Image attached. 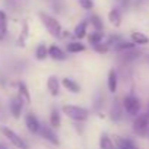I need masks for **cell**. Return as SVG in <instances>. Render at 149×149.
Segmentation results:
<instances>
[{"label":"cell","instance_id":"4fadbf2b","mask_svg":"<svg viewBox=\"0 0 149 149\" xmlns=\"http://www.w3.org/2000/svg\"><path fill=\"white\" fill-rule=\"evenodd\" d=\"M48 57L56 60V61H64L67 58V54L66 51H63L61 47H58L57 44H51L48 47Z\"/></svg>","mask_w":149,"mask_h":149},{"label":"cell","instance_id":"e0dca14e","mask_svg":"<svg viewBox=\"0 0 149 149\" xmlns=\"http://www.w3.org/2000/svg\"><path fill=\"white\" fill-rule=\"evenodd\" d=\"M130 41L134 45H148L149 44V37L143 32L139 31H132L130 32Z\"/></svg>","mask_w":149,"mask_h":149},{"label":"cell","instance_id":"6da1fadb","mask_svg":"<svg viewBox=\"0 0 149 149\" xmlns=\"http://www.w3.org/2000/svg\"><path fill=\"white\" fill-rule=\"evenodd\" d=\"M121 105H123L124 114L129 117H136L137 114H140L142 102H140V98L134 92H129L127 95H124L121 100Z\"/></svg>","mask_w":149,"mask_h":149},{"label":"cell","instance_id":"ac0fdd59","mask_svg":"<svg viewBox=\"0 0 149 149\" xmlns=\"http://www.w3.org/2000/svg\"><path fill=\"white\" fill-rule=\"evenodd\" d=\"M136 47H137V45H134L132 41L120 40L117 44H114V45H113V50H114L116 53L121 54V53H126V51H130V50H136Z\"/></svg>","mask_w":149,"mask_h":149},{"label":"cell","instance_id":"484cf974","mask_svg":"<svg viewBox=\"0 0 149 149\" xmlns=\"http://www.w3.org/2000/svg\"><path fill=\"white\" fill-rule=\"evenodd\" d=\"M48 57V47L45 44H38L37 48H35V58L38 61H44L45 58Z\"/></svg>","mask_w":149,"mask_h":149},{"label":"cell","instance_id":"52a82bcc","mask_svg":"<svg viewBox=\"0 0 149 149\" xmlns=\"http://www.w3.org/2000/svg\"><path fill=\"white\" fill-rule=\"evenodd\" d=\"M38 134H41V137H42L45 142H48L50 145H53V146H60V139H58V136L56 134L54 129H51L48 124H41Z\"/></svg>","mask_w":149,"mask_h":149},{"label":"cell","instance_id":"3957f363","mask_svg":"<svg viewBox=\"0 0 149 149\" xmlns=\"http://www.w3.org/2000/svg\"><path fill=\"white\" fill-rule=\"evenodd\" d=\"M42 25L45 26V29L48 31V34L51 37H56V38H61V32H63V28H61V24L57 21V18L51 16L50 13H45V12H40L38 13Z\"/></svg>","mask_w":149,"mask_h":149},{"label":"cell","instance_id":"1f68e13d","mask_svg":"<svg viewBox=\"0 0 149 149\" xmlns=\"http://www.w3.org/2000/svg\"><path fill=\"white\" fill-rule=\"evenodd\" d=\"M148 136H149V132H148Z\"/></svg>","mask_w":149,"mask_h":149},{"label":"cell","instance_id":"7a4b0ae2","mask_svg":"<svg viewBox=\"0 0 149 149\" xmlns=\"http://www.w3.org/2000/svg\"><path fill=\"white\" fill-rule=\"evenodd\" d=\"M63 114H66L70 120L76 121V123H84L89 117V110L81 105H73V104H64L61 107Z\"/></svg>","mask_w":149,"mask_h":149},{"label":"cell","instance_id":"d4e9b609","mask_svg":"<svg viewBox=\"0 0 149 149\" xmlns=\"http://www.w3.org/2000/svg\"><path fill=\"white\" fill-rule=\"evenodd\" d=\"M88 22H89V25L92 26V31H104V22H102V19H101L100 15L92 13V15L88 18Z\"/></svg>","mask_w":149,"mask_h":149},{"label":"cell","instance_id":"30bf717a","mask_svg":"<svg viewBox=\"0 0 149 149\" xmlns=\"http://www.w3.org/2000/svg\"><path fill=\"white\" fill-rule=\"evenodd\" d=\"M107 88L110 94H116L118 89V73L116 69H110L107 74Z\"/></svg>","mask_w":149,"mask_h":149},{"label":"cell","instance_id":"7c38bea8","mask_svg":"<svg viewBox=\"0 0 149 149\" xmlns=\"http://www.w3.org/2000/svg\"><path fill=\"white\" fill-rule=\"evenodd\" d=\"M88 26H89L88 19H82L76 26H74L73 37L76 38V40H79V41H82L84 38H86V35H88Z\"/></svg>","mask_w":149,"mask_h":149},{"label":"cell","instance_id":"8fae6325","mask_svg":"<svg viewBox=\"0 0 149 149\" xmlns=\"http://www.w3.org/2000/svg\"><path fill=\"white\" fill-rule=\"evenodd\" d=\"M45 86H47V91L50 92L51 97H58V95H60V88H61V85H60V81H58L57 76H54V74L48 76Z\"/></svg>","mask_w":149,"mask_h":149},{"label":"cell","instance_id":"ba28073f","mask_svg":"<svg viewBox=\"0 0 149 149\" xmlns=\"http://www.w3.org/2000/svg\"><path fill=\"white\" fill-rule=\"evenodd\" d=\"M24 107H25V104H24V101L18 95H15V97L10 98V101H9V110H10V114H12L13 118H16V120L21 118L22 111H24Z\"/></svg>","mask_w":149,"mask_h":149},{"label":"cell","instance_id":"4dcf8cb0","mask_svg":"<svg viewBox=\"0 0 149 149\" xmlns=\"http://www.w3.org/2000/svg\"><path fill=\"white\" fill-rule=\"evenodd\" d=\"M146 114L149 116V101H148V107H146Z\"/></svg>","mask_w":149,"mask_h":149},{"label":"cell","instance_id":"f546056e","mask_svg":"<svg viewBox=\"0 0 149 149\" xmlns=\"http://www.w3.org/2000/svg\"><path fill=\"white\" fill-rule=\"evenodd\" d=\"M0 149H9V148H8V146L3 143V142H0Z\"/></svg>","mask_w":149,"mask_h":149},{"label":"cell","instance_id":"4316f807","mask_svg":"<svg viewBox=\"0 0 149 149\" xmlns=\"http://www.w3.org/2000/svg\"><path fill=\"white\" fill-rule=\"evenodd\" d=\"M92 48H94V51H95V53H98V54H107V53L111 50V48L105 44V41H102V42H100V44L94 45Z\"/></svg>","mask_w":149,"mask_h":149},{"label":"cell","instance_id":"d6986e66","mask_svg":"<svg viewBox=\"0 0 149 149\" xmlns=\"http://www.w3.org/2000/svg\"><path fill=\"white\" fill-rule=\"evenodd\" d=\"M66 50H67V53H70V54H78V53H84V51L86 50V45H85L82 41H79V40H76V41H69V42L66 44Z\"/></svg>","mask_w":149,"mask_h":149},{"label":"cell","instance_id":"8992f818","mask_svg":"<svg viewBox=\"0 0 149 149\" xmlns=\"http://www.w3.org/2000/svg\"><path fill=\"white\" fill-rule=\"evenodd\" d=\"M124 110H123V105H121V101L120 100H114L110 105V111H108V117L113 123H120L123 118H124Z\"/></svg>","mask_w":149,"mask_h":149},{"label":"cell","instance_id":"f1b7e54d","mask_svg":"<svg viewBox=\"0 0 149 149\" xmlns=\"http://www.w3.org/2000/svg\"><path fill=\"white\" fill-rule=\"evenodd\" d=\"M118 2H120L121 8H124V9H127L129 5H130V0H118Z\"/></svg>","mask_w":149,"mask_h":149},{"label":"cell","instance_id":"2e32d148","mask_svg":"<svg viewBox=\"0 0 149 149\" xmlns=\"http://www.w3.org/2000/svg\"><path fill=\"white\" fill-rule=\"evenodd\" d=\"M48 126L51 129H58L61 126V114L57 107H53L50 111V118H48Z\"/></svg>","mask_w":149,"mask_h":149},{"label":"cell","instance_id":"277c9868","mask_svg":"<svg viewBox=\"0 0 149 149\" xmlns=\"http://www.w3.org/2000/svg\"><path fill=\"white\" fill-rule=\"evenodd\" d=\"M132 132L136 136H139V137L148 136V132H149V116L146 113H140L136 117H133Z\"/></svg>","mask_w":149,"mask_h":149},{"label":"cell","instance_id":"5bb4252c","mask_svg":"<svg viewBox=\"0 0 149 149\" xmlns=\"http://www.w3.org/2000/svg\"><path fill=\"white\" fill-rule=\"evenodd\" d=\"M60 85L66 89V91H69L70 94H81V85H79V82H76L74 79H72V78H63L61 79V82H60Z\"/></svg>","mask_w":149,"mask_h":149},{"label":"cell","instance_id":"83f0119b","mask_svg":"<svg viewBox=\"0 0 149 149\" xmlns=\"http://www.w3.org/2000/svg\"><path fill=\"white\" fill-rule=\"evenodd\" d=\"M79 6L84 9V10H91L94 9V0H78Z\"/></svg>","mask_w":149,"mask_h":149},{"label":"cell","instance_id":"7402d4cb","mask_svg":"<svg viewBox=\"0 0 149 149\" xmlns=\"http://www.w3.org/2000/svg\"><path fill=\"white\" fill-rule=\"evenodd\" d=\"M86 38H88V42L94 47V45H97V44L104 41L105 34H104V31H92V32H88Z\"/></svg>","mask_w":149,"mask_h":149},{"label":"cell","instance_id":"9a60e30c","mask_svg":"<svg viewBox=\"0 0 149 149\" xmlns=\"http://www.w3.org/2000/svg\"><path fill=\"white\" fill-rule=\"evenodd\" d=\"M108 22L114 26V28H120L123 24V13L120 10V8H113L108 12Z\"/></svg>","mask_w":149,"mask_h":149},{"label":"cell","instance_id":"44dd1931","mask_svg":"<svg viewBox=\"0 0 149 149\" xmlns=\"http://www.w3.org/2000/svg\"><path fill=\"white\" fill-rule=\"evenodd\" d=\"M28 35H29V25H28L26 21H24V24H22V29H21V34H19V37H18V40H16V45L24 48V47L26 45L25 42H26Z\"/></svg>","mask_w":149,"mask_h":149},{"label":"cell","instance_id":"9c48e42d","mask_svg":"<svg viewBox=\"0 0 149 149\" xmlns=\"http://www.w3.org/2000/svg\"><path fill=\"white\" fill-rule=\"evenodd\" d=\"M25 126H26V129H28L29 133H32V134H38L40 133L41 123H40L38 117L34 113H31V111L25 114Z\"/></svg>","mask_w":149,"mask_h":149},{"label":"cell","instance_id":"ffe728a7","mask_svg":"<svg viewBox=\"0 0 149 149\" xmlns=\"http://www.w3.org/2000/svg\"><path fill=\"white\" fill-rule=\"evenodd\" d=\"M18 97L24 101L25 105L31 104V94H29V89H28L25 82H19L18 84Z\"/></svg>","mask_w":149,"mask_h":149},{"label":"cell","instance_id":"cb8c5ba5","mask_svg":"<svg viewBox=\"0 0 149 149\" xmlns=\"http://www.w3.org/2000/svg\"><path fill=\"white\" fill-rule=\"evenodd\" d=\"M98 145H100V149H116L114 142H113V139L108 133H101Z\"/></svg>","mask_w":149,"mask_h":149},{"label":"cell","instance_id":"5b68a950","mask_svg":"<svg viewBox=\"0 0 149 149\" xmlns=\"http://www.w3.org/2000/svg\"><path fill=\"white\" fill-rule=\"evenodd\" d=\"M0 133H2L15 148H18V149H29L28 142L24 137H21L13 129H10L8 126H0Z\"/></svg>","mask_w":149,"mask_h":149},{"label":"cell","instance_id":"603a6c76","mask_svg":"<svg viewBox=\"0 0 149 149\" xmlns=\"http://www.w3.org/2000/svg\"><path fill=\"white\" fill-rule=\"evenodd\" d=\"M8 13L5 10H0V40H5L8 35Z\"/></svg>","mask_w":149,"mask_h":149}]
</instances>
